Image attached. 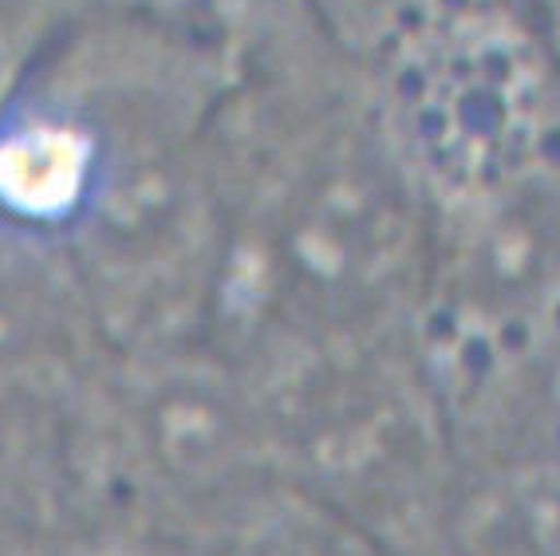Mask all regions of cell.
<instances>
[{
  "label": "cell",
  "instance_id": "1",
  "mask_svg": "<svg viewBox=\"0 0 560 556\" xmlns=\"http://www.w3.org/2000/svg\"><path fill=\"white\" fill-rule=\"evenodd\" d=\"M221 238L201 344L241 375L419 339L434 209L375 76L301 0L221 44Z\"/></svg>",
  "mask_w": 560,
  "mask_h": 556
},
{
  "label": "cell",
  "instance_id": "2",
  "mask_svg": "<svg viewBox=\"0 0 560 556\" xmlns=\"http://www.w3.org/2000/svg\"><path fill=\"white\" fill-rule=\"evenodd\" d=\"M225 91L213 36L80 16L0 115V201L75 260L115 351L206 332Z\"/></svg>",
  "mask_w": 560,
  "mask_h": 556
},
{
  "label": "cell",
  "instance_id": "3",
  "mask_svg": "<svg viewBox=\"0 0 560 556\" xmlns=\"http://www.w3.org/2000/svg\"><path fill=\"white\" fill-rule=\"evenodd\" d=\"M63 422L88 545L218 556L292 494L257 387L201 339L119 351Z\"/></svg>",
  "mask_w": 560,
  "mask_h": 556
},
{
  "label": "cell",
  "instance_id": "4",
  "mask_svg": "<svg viewBox=\"0 0 560 556\" xmlns=\"http://www.w3.org/2000/svg\"><path fill=\"white\" fill-rule=\"evenodd\" d=\"M249 383L296 494L399 556H446L458 454L419 339L308 359Z\"/></svg>",
  "mask_w": 560,
  "mask_h": 556
},
{
  "label": "cell",
  "instance_id": "5",
  "mask_svg": "<svg viewBox=\"0 0 560 556\" xmlns=\"http://www.w3.org/2000/svg\"><path fill=\"white\" fill-rule=\"evenodd\" d=\"M115 356L75 260L0 201V398L63 403Z\"/></svg>",
  "mask_w": 560,
  "mask_h": 556
},
{
  "label": "cell",
  "instance_id": "6",
  "mask_svg": "<svg viewBox=\"0 0 560 556\" xmlns=\"http://www.w3.org/2000/svg\"><path fill=\"white\" fill-rule=\"evenodd\" d=\"M88 545L63 403L0 398V556H75Z\"/></svg>",
  "mask_w": 560,
  "mask_h": 556
},
{
  "label": "cell",
  "instance_id": "7",
  "mask_svg": "<svg viewBox=\"0 0 560 556\" xmlns=\"http://www.w3.org/2000/svg\"><path fill=\"white\" fill-rule=\"evenodd\" d=\"M446 556H560V447L458 462Z\"/></svg>",
  "mask_w": 560,
  "mask_h": 556
},
{
  "label": "cell",
  "instance_id": "8",
  "mask_svg": "<svg viewBox=\"0 0 560 556\" xmlns=\"http://www.w3.org/2000/svg\"><path fill=\"white\" fill-rule=\"evenodd\" d=\"M324 40L363 71H380L462 0H301Z\"/></svg>",
  "mask_w": 560,
  "mask_h": 556
},
{
  "label": "cell",
  "instance_id": "9",
  "mask_svg": "<svg viewBox=\"0 0 560 556\" xmlns=\"http://www.w3.org/2000/svg\"><path fill=\"white\" fill-rule=\"evenodd\" d=\"M218 556H399L348 517L316 506L304 494H284L257 525Z\"/></svg>",
  "mask_w": 560,
  "mask_h": 556
},
{
  "label": "cell",
  "instance_id": "10",
  "mask_svg": "<svg viewBox=\"0 0 560 556\" xmlns=\"http://www.w3.org/2000/svg\"><path fill=\"white\" fill-rule=\"evenodd\" d=\"M75 21L80 12L71 0H0V115Z\"/></svg>",
  "mask_w": 560,
  "mask_h": 556
},
{
  "label": "cell",
  "instance_id": "11",
  "mask_svg": "<svg viewBox=\"0 0 560 556\" xmlns=\"http://www.w3.org/2000/svg\"><path fill=\"white\" fill-rule=\"evenodd\" d=\"M80 16H127V21L171 24L225 40V32L257 4V0H71Z\"/></svg>",
  "mask_w": 560,
  "mask_h": 556
},
{
  "label": "cell",
  "instance_id": "12",
  "mask_svg": "<svg viewBox=\"0 0 560 556\" xmlns=\"http://www.w3.org/2000/svg\"><path fill=\"white\" fill-rule=\"evenodd\" d=\"M525 9H529L533 24L545 36L549 51L560 60V0H525Z\"/></svg>",
  "mask_w": 560,
  "mask_h": 556
}]
</instances>
